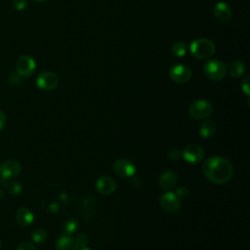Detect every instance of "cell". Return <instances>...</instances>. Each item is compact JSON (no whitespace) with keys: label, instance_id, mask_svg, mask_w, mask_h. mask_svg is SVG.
Returning a JSON list of instances; mask_svg holds the SVG:
<instances>
[{"label":"cell","instance_id":"cell-12","mask_svg":"<svg viewBox=\"0 0 250 250\" xmlns=\"http://www.w3.org/2000/svg\"><path fill=\"white\" fill-rule=\"evenodd\" d=\"M213 15L216 20L222 23H227L230 21L232 13L229 4L225 2H218L213 9Z\"/></svg>","mask_w":250,"mask_h":250},{"label":"cell","instance_id":"cell-5","mask_svg":"<svg viewBox=\"0 0 250 250\" xmlns=\"http://www.w3.org/2000/svg\"><path fill=\"white\" fill-rule=\"evenodd\" d=\"M36 68V62L33 58L27 55L21 56L16 62L17 73L21 77H27L33 74Z\"/></svg>","mask_w":250,"mask_h":250},{"label":"cell","instance_id":"cell-19","mask_svg":"<svg viewBox=\"0 0 250 250\" xmlns=\"http://www.w3.org/2000/svg\"><path fill=\"white\" fill-rule=\"evenodd\" d=\"M62 230H63L64 234L70 235L77 230V229L79 228V224H78L77 220H75L74 218H68L62 223Z\"/></svg>","mask_w":250,"mask_h":250},{"label":"cell","instance_id":"cell-14","mask_svg":"<svg viewBox=\"0 0 250 250\" xmlns=\"http://www.w3.org/2000/svg\"><path fill=\"white\" fill-rule=\"evenodd\" d=\"M57 250H80V247L75 238L69 235L60 236L56 243Z\"/></svg>","mask_w":250,"mask_h":250},{"label":"cell","instance_id":"cell-2","mask_svg":"<svg viewBox=\"0 0 250 250\" xmlns=\"http://www.w3.org/2000/svg\"><path fill=\"white\" fill-rule=\"evenodd\" d=\"M189 50L193 57L203 60L213 56L216 47L215 44L207 38H197L190 43Z\"/></svg>","mask_w":250,"mask_h":250},{"label":"cell","instance_id":"cell-15","mask_svg":"<svg viewBox=\"0 0 250 250\" xmlns=\"http://www.w3.org/2000/svg\"><path fill=\"white\" fill-rule=\"evenodd\" d=\"M16 220L20 226L29 227L34 221V216L28 208L21 207L16 213Z\"/></svg>","mask_w":250,"mask_h":250},{"label":"cell","instance_id":"cell-11","mask_svg":"<svg viewBox=\"0 0 250 250\" xmlns=\"http://www.w3.org/2000/svg\"><path fill=\"white\" fill-rule=\"evenodd\" d=\"M21 170V166L19 161L15 159H9L0 166V176L4 180H11L16 178Z\"/></svg>","mask_w":250,"mask_h":250},{"label":"cell","instance_id":"cell-6","mask_svg":"<svg viewBox=\"0 0 250 250\" xmlns=\"http://www.w3.org/2000/svg\"><path fill=\"white\" fill-rule=\"evenodd\" d=\"M169 75L174 82L178 84H185L191 79L192 72L191 69L185 64H176L170 68Z\"/></svg>","mask_w":250,"mask_h":250},{"label":"cell","instance_id":"cell-23","mask_svg":"<svg viewBox=\"0 0 250 250\" xmlns=\"http://www.w3.org/2000/svg\"><path fill=\"white\" fill-rule=\"evenodd\" d=\"M175 194L180 200H186L189 197V189L186 187H180L176 189Z\"/></svg>","mask_w":250,"mask_h":250},{"label":"cell","instance_id":"cell-34","mask_svg":"<svg viewBox=\"0 0 250 250\" xmlns=\"http://www.w3.org/2000/svg\"><path fill=\"white\" fill-rule=\"evenodd\" d=\"M1 246H2V243H1V240H0V249H1Z\"/></svg>","mask_w":250,"mask_h":250},{"label":"cell","instance_id":"cell-1","mask_svg":"<svg viewBox=\"0 0 250 250\" xmlns=\"http://www.w3.org/2000/svg\"><path fill=\"white\" fill-rule=\"evenodd\" d=\"M202 172L213 184L223 185L229 182L232 177L233 167L227 158L212 156L204 161Z\"/></svg>","mask_w":250,"mask_h":250},{"label":"cell","instance_id":"cell-22","mask_svg":"<svg viewBox=\"0 0 250 250\" xmlns=\"http://www.w3.org/2000/svg\"><path fill=\"white\" fill-rule=\"evenodd\" d=\"M47 237V232L44 229L42 228H37L31 232V238L34 242L36 243H41L43 242Z\"/></svg>","mask_w":250,"mask_h":250},{"label":"cell","instance_id":"cell-28","mask_svg":"<svg viewBox=\"0 0 250 250\" xmlns=\"http://www.w3.org/2000/svg\"><path fill=\"white\" fill-rule=\"evenodd\" d=\"M78 245L80 248H83L87 245L88 243V238H87V235L85 233H79L76 237H75Z\"/></svg>","mask_w":250,"mask_h":250},{"label":"cell","instance_id":"cell-26","mask_svg":"<svg viewBox=\"0 0 250 250\" xmlns=\"http://www.w3.org/2000/svg\"><path fill=\"white\" fill-rule=\"evenodd\" d=\"M241 90L247 96L250 94V87H249V74H247L241 81Z\"/></svg>","mask_w":250,"mask_h":250},{"label":"cell","instance_id":"cell-16","mask_svg":"<svg viewBox=\"0 0 250 250\" xmlns=\"http://www.w3.org/2000/svg\"><path fill=\"white\" fill-rule=\"evenodd\" d=\"M178 181L177 175L172 171H165L161 174L159 178V186L163 189H169L173 188Z\"/></svg>","mask_w":250,"mask_h":250},{"label":"cell","instance_id":"cell-18","mask_svg":"<svg viewBox=\"0 0 250 250\" xmlns=\"http://www.w3.org/2000/svg\"><path fill=\"white\" fill-rule=\"evenodd\" d=\"M227 70L231 77H239L245 72L246 66L242 61H233L227 66Z\"/></svg>","mask_w":250,"mask_h":250},{"label":"cell","instance_id":"cell-8","mask_svg":"<svg viewBox=\"0 0 250 250\" xmlns=\"http://www.w3.org/2000/svg\"><path fill=\"white\" fill-rule=\"evenodd\" d=\"M59 84V77L55 72L43 71L36 78V85L44 91L54 90Z\"/></svg>","mask_w":250,"mask_h":250},{"label":"cell","instance_id":"cell-9","mask_svg":"<svg viewBox=\"0 0 250 250\" xmlns=\"http://www.w3.org/2000/svg\"><path fill=\"white\" fill-rule=\"evenodd\" d=\"M114 173L121 178L133 177L136 173L135 164L128 159H118L113 163Z\"/></svg>","mask_w":250,"mask_h":250},{"label":"cell","instance_id":"cell-25","mask_svg":"<svg viewBox=\"0 0 250 250\" xmlns=\"http://www.w3.org/2000/svg\"><path fill=\"white\" fill-rule=\"evenodd\" d=\"M167 156L171 161H178L182 156V151L178 148H172L168 151Z\"/></svg>","mask_w":250,"mask_h":250},{"label":"cell","instance_id":"cell-4","mask_svg":"<svg viewBox=\"0 0 250 250\" xmlns=\"http://www.w3.org/2000/svg\"><path fill=\"white\" fill-rule=\"evenodd\" d=\"M212 111H213V105L211 102L204 99L193 101L188 107L189 115L194 119L206 118L209 115H211Z\"/></svg>","mask_w":250,"mask_h":250},{"label":"cell","instance_id":"cell-13","mask_svg":"<svg viewBox=\"0 0 250 250\" xmlns=\"http://www.w3.org/2000/svg\"><path fill=\"white\" fill-rule=\"evenodd\" d=\"M96 189L103 195H109L116 189V183L110 177H101L96 182Z\"/></svg>","mask_w":250,"mask_h":250},{"label":"cell","instance_id":"cell-3","mask_svg":"<svg viewBox=\"0 0 250 250\" xmlns=\"http://www.w3.org/2000/svg\"><path fill=\"white\" fill-rule=\"evenodd\" d=\"M203 72L210 80L220 81L227 74V65L222 61L209 60L203 64Z\"/></svg>","mask_w":250,"mask_h":250},{"label":"cell","instance_id":"cell-24","mask_svg":"<svg viewBox=\"0 0 250 250\" xmlns=\"http://www.w3.org/2000/svg\"><path fill=\"white\" fill-rule=\"evenodd\" d=\"M8 80H9L10 85H12V86H20L21 84V82H22V77L20 74H18L17 72H12V73H10Z\"/></svg>","mask_w":250,"mask_h":250},{"label":"cell","instance_id":"cell-32","mask_svg":"<svg viewBox=\"0 0 250 250\" xmlns=\"http://www.w3.org/2000/svg\"><path fill=\"white\" fill-rule=\"evenodd\" d=\"M32 1H34V2H45V1H47V0H32Z\"/></svg>","mask_w":250,"mask_h":250},{"label":"cell","instance_id":"cell-20","mask_svg":"<svg viewBox=\"0 0 250 250\" xmlns=\"http://www.w3.org/2000/svg\"><path fill=\"white\" fill-rule=\"evenodd\" d=\"M171 52L172 54L175 56V57H178V58H182L184 57L187 52H188V45L183 42V41H178L176 42L172 48H171Z\"/></svg>","mask_w":250,"mask_h":250},{"label":"cell","instance_id":"cell-30","mask_svg":"<svg viewBox=\"0 0 250 250\" xmlns=\"http://www.w3.org/2000/svg\"><path fill=\"white\" fill-rule=\"evenodd\" d=\"M6 124V114L3 110L0 109V131L4 128Z\"/></svg>","mask_w":250,"mask_h":250},{"label":"cell","instance_id":"cell-33","mask_svg":"<svg viewBox=\"0 0 250 250\" xmlns=\"http://www.w3.org/2000/svg\"><path fill=\"white\" fill-rule=\"evenodd\" d=\"M82 250H91V249H89V248H86V247H83V248H82Z\"/></svg>","mask_w":250,"mask_h":250},{"label":"cell","instance_id":"cell-21","mask_svg":"<svg viewBox=\"0 0 250 250\" xmlns=\"http://www.w3.org/2000/svg\"><path fill=\"white\" fill-rule=\"evenodd\" d=\"M3 185L5 186V188L8 190V192L10 194H12V195H18V194H20L21 192L22 188L17 182H13V181L12 182H8V180H4Z\"/></svg>","mask_w":250,"mask_h":250},{"label":"cell","instance_id":"cell-31","mask_svg":"<svg viewBox=\"0 0 250 250\" xmlns=\"http://www.w3.org/2000/svg\"><path fill=\"white\" fill-rule=\"evenodd\" d=\"M3 197H4V192H3V190L0 188V200H2Z\"/></svg>","mask_w":250,"mask_h":250},{"label":"cell","instance_id":"cell-17","mask_svg":"<svg viewBox=\"0 0 250 250\" xmlns=\"http://www.w3.org/2000/svg\"><path fill=\"white\" fill-rule=\"evenodd\" d=\"M216 129H217V126L213 120H210V119L204 120L199 126V135L203 139L211 138L215 134Z\"/></svg>","mask_w":250,"mask_h":250},{"label":"cell","instance_id":"cell-27","mask_svg":"<svg viewBox=\"0 0 250 250\" xmlns=\"http://www.w3.org/2000/svg\"><path fill=\"white\" fill-rule=\"evenodd\" d=\"M27 6V0H13V7L17 11H22Z\"/></svg>","mask_w":250,"mask_h":250},{"label":"cell","instance_id":"cell-29","mask_svg":"<svg viewBox=\"0 0 250 250\" xmlns=\"http://www.w3.org/2000/svg\"><path fill=\"white\" fill-rule=\"evenodd\" d=\"M16 250H36L35 246L31 243V242H28V241H25V242H22L21 243Z\"/></svg>","mask_w":250,"mask_h":250},{"label":"cell","instance_id":"cell-7","mask_svg":"<svg viewBox=\"0 0 250 250\" xmlns=\"http://www.w3.org/2000/svg\"><path fill=\"white\" fill-rule=\"evenodd\" d=\"M182 156L187 162L199 163L204 157V149L198 144H189L182 151Z\"/></svg>","mask_w":250,"mask_h":250},{"label":"cell","instance_id":"cell-10","mask_svg":"<svg viewBox=\"0 0 250 250\" xmlns=\"http://www.w3.org/2000/svg\"><path fill=\"white\" fill-rule=\"evenodd\" d=\"M160 205L163 210L169 213H175L181 208V201L175 192L166 191L160 197Z\"/></svg>","mask_w":250,"mask_h":250}]
</instances>
